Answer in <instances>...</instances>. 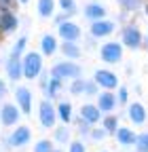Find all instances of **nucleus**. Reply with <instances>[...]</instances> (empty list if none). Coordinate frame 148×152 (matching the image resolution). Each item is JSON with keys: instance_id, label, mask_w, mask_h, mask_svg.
Masks as SVG:
<instances>
[{"instance_id": "obj_5", "label": "nucleus", "mask_w": 148, "mask_h": 152, "mask_svg": "<svg viewBox=\"0 0 148 152\" xmlns=\"http://www.w3.org/2000/svg\"><path fill=\"white\" fill-rule=\"evenodd\" d=\"M0 121H2V125H15L17 121H19V110H17L13 104H7L2 108V116H0Z\"/></svg>"}, {"instance_id": "obj_34", "label": "nucleus", "mask_w": 148, "mask_h": 152, "mask_svg": "<svg viewBox=\"0 0 148 152\" xmlns=\"http://www.w3.org/2000/svg\"><path fill=\"white\" fill-rule=\"evenodd\" d=\"M91 135H93L95 140H102V137H104V131H93V133H91Z\"/></svg>"}, {"instance_id": "obj_13", "label": "nucleus", "mask_w": 148, "mask_h": 152, "mask_svg": "<svg viewBox=\"0 0 148 152\" xmlns=\"http://www.w3.org/2000/svg\"><path fill=\"white\" fill-rule=\"evenodd\" d=\"M112 30H114V26L110 21H95L93 28H91V34L93 36H108Z\"/></svg>"}, {"instance_id": "obj_3", "label": "nucleus", "mask_w": 148, "mask_h": 152, "mask_svg": "<svg viewBox=\"0 0 148 152\" xmlns=\"http://www.w3.org/2000/svg\"><path fill=\"white\" fill-rule=\"evenodd\" d=\"M102 59L108 61V64H114L121 59V47L116 42H108L102 47Z\"/></svg>"}, {"instance_id": "obj_19", "label": "nucleus", "mask_w": 148, "mask_h": 152, "mask_svg": "<svg viewBox=\"0 0 148 152\" xmlns=\"http://www.w3.org/2000/svg\"><path fill=\"white\" fill-rule=\"evenodd\" d=\"M38 13L42 17H49L53 13V0H38Z\"/></svg>"}, {"instance_id": "obj_26", "label": "nucleus", "mask_w": 148, "mask_h": 152, "mask_svg": "<svg viewBox=\"0 0 148 152\" xmlns=\"http://www.w3.org/2000/svg\"><path fill=\"white\" fill-rule=\"evenodd\" d=\"M23 47H26V38H19V40H17V45H15L13 57H19V55H21V51H23Z\"/></svg>"}, {"instance_id": "obj_7", "label": "nucleus", "mask_w": 148, "mask_h": 152, "mask_svg": "<svg viewBox=\"0 0 148 152\" xmlns=\"http://www.w3.org/2000/svg\"><path fill=\"white\" fill-rule=\"evenodd\" d=\"M95 80L102 87H106V89H114L116 87V76L112 72H106V70H97L95 72Z\"/></svg>"}, {"instance_id": "obj_32", "label": "nucleus", "mask_w": 148, "mask_h": 152, "mask_svg": "<svg viewBox=\"0 0 148 152\" xmlns=\"http://www.w3.org/2000/svg\"><path fill=\"white\" fill-rule=\"evenodd\" d=\"M70 152H85V146H83L81 142H72V146H70Z\"/></svg>"}, {"instance_id": "obj_31", "label": "nucleus", "mask_w": 148, "mask_h": 152, "mask_svg": "<svg viewBox=\"0 0 148 152\" xmlns=\"http://www.w3.org/2000/svg\"><path fill=\"white\" fill-rule=\"evenodd\" d=\"M83 91H85V83L83 80H76L72 85V93H83Z\"/></svg>"}, {"instance_id": "obj_25", "label": "nucleus", "mask_w": 148, "mask_h": 152, "mask_svg": "<svg viewBox=\"0 0 148 152\" xmlns=\"http://www.w3.org/2000/svg\"><path fill=\"white\" fill-rule=\"evenodd\" d=\"M0 9L2 11H15L17 9V0H0Z\"/></svg>"}, {"instance_id": "obj_23", "label": "nucleus", "mask_w": 148, "mask_h": 152, "mask_svg": "<svg viewBox=\"0 0 148 152\" xmlns=\"http://www.w3.org/2000/svg\"><path fill=\"white\" fill-rule=\"evenodd\" d=\"M34 152H53V144H51L49 140H40L38 144H36Z\"/></svg>"}, {"instance_id": "obj_12", "label": "nucleus", "mask_w": 148, "mask_h": 152, "mask_svg": "<svg viewBox=\"0 0 148 152\" xmlns=\"http://www.w3.org/2000/svg\"><path fill=\"white\" fill-rule=\"evenodd\" d=\"M123 40H125L127 47H131V49L140 47V32H138L136 28H127V30L123 32Z\"/></svg>"}, {"instance_id": "obj_20", "label": "nucleus", "mask_w": 148, "mask_h": 152, "mask_svg": "<svg viewBox=\"0 0 148 152\" xmlns=\"http://www.w3.org/2000/svg\"><path fill=\"white\" fill-rule=\"evenodd\" d=\"M53 51H55V38L53 36H45L42 38V53L51 55Z\"/></svg>"}, {"instance_id": "obj_27", "label": "nucleus", "mask_w": 148, "mask_h": 152, "mask_svg": "<svg viewBox=\"0 0 148 152\" xmlns=\"http://www.w3.org/2000/svg\"><path fill=\"white\" fill-rule=\"evenodd\" d=\"M57 89H59V78H53V80H51V85H49V95H51V97H55Z\"/></svg>"}, {"instance_id": "obj_16", "label": "nucleus", "mask_w": 148, "mask_h": 152, "mask_svg": "<svg viewBox=\"0 0 148 152\" xmlns=\"http://www.w3.org/2000/svg\"><path fill=\"white\" fill-rule=\"evenodd\" d=\"M129 118H131L133 123H144V108L140 104H131V108H129Z\"/></svg>"}, {"instance_id": "obj_22", "label": "nucleus", "mask_w": 148, "mask_h": 152, "mask_svg": "<svg viewBox=\"0 0 148 152\" xmlns=\"http://www.w3.org/2000/svg\"><path fill=\"white\" fill-rule=\"evenodd\" d=\"M57 114H59V118H62L64 123H68V121H70V104H59Z\"/></svg>"}, {"instance_id": "obj_28", "label": "nucleus", "mask_w": 148, "mask_h": 152, "mask_svg": "<svg viewBox=\"0 0 148 152\" xmlns=\"http://www.w3.org/2000/svg\"><path fill=\"white\" fill-rule=\"evenodd\" d=\"M55 137H57L59 142H66V140H68V129H64V127H62V129H57V133H55Z\"/></svg>"}, {"instance_id": "obj_24", "label": "nucleus", "mask_w": 148, "mask_h": 152, "mask_svg": "<svg viewBox=\"0 0 148 152\" xmlns=\"http://www.w3.org/2000/svg\"><path fill=\"white\" fill-rule=\"evenodd\" d=\"M136 144L140 152H148V133H142L140 137H136Z\"/></svg>"}, {"instance_id": "obj_1", "label": "nucleus", "mask_w": 148, "mask_h": 152, "mask_svg": "<svg viewBox=\"0 0 148 152\" xmlns=\"http://www.w3.org/2000/svg\"><path fill=\"white\" fill-rule=\"evenodd\" d=\"M40 55L38 53H28L23 57V64H21V74H26L28 78H34V76H38L40 72Z\"/></svg>"}, {"instance_id": "obj_18", "label": "nucleus", "mask_w": 148, "mask_h": 152, "mask_svg": "<svg viewBox=\"0 0 148 152\" xmlns=\"http://www.w3.org/2000/svg\"><path fill=\"white\" fill-rule=\"evenodd\" d=\"M85 15L91 17V19H102V17L106 15V11H104V7H100V4H89V7L85 9Z\"/></svg>"}, {"instance_id": "obj_10", "label": "nucleus", "mask_w": 148, "mask_h": 152, "mask_svg": "<svg viewBox=\"0 0 148 152\" xmlns=\"http://www.w3.org/2000/svg\"><path fill=\"white\" fill-rule=\"evenodd\" d=\"M17 102H19V106H21V110L26 114H30V110H32V93L28 89H23V87L17 89Z\"/></svg>"}, {"instance_id": "obj_11", "label": "nucleus", "mask_w": 148, "mask_h": 152, "mask_svg": "<svg viewBox=\"0 0 148 152\" xmlns=\"http://www.w3.org/2000/svg\"><path fill=\"white\" fill-rule=\"evenodd\" d=\"M81 116H83L85 123H97V121H100V108L87 104V106L81 108Z\"/></svg>"}, {"instance_id": "obj_21", "label": "nucleus", "mask_w": 148, "mask_h": 152, "mask_svg": "<svg viewBox=\"0 0 148 152\" xmlns=\"http://www.w3.org/2000/svg\"><path fill=\"white\" fill-rule=\"evenodd\" d=\"M62 51H64L68 57H78V55H81V49H78L76 45H72V42H66V45L62 47Z\"/></svg>"}, {"instance_id": "obj_37", "label": "nucleus", "mask_w": 148, "mask_h": 152, "mask_svg": "<svg viewBox=\"0 0 148 152\" xmlns=\"http://www.w3.org/2000/svg\"><path fill=\"white\" fill-rule=\"evenodd\" d=\"M19 2H28V0H19Z\"/></svg>"}, {"instance_id": "obj_35", "label": "nucleus", "mask_w": 148, "mask_h": 152, "mask_svg": "<svg viewBox=\"0 0 148 152\" xmlns=\"http://www.w3.org/2000/svg\"><path fill=\"white\" fill-rule=\"evenodd\" d=\"M4 93H7V87H4L2 80H0V97H4Z\"/></svg>"}, {"instance_id": "obj_9", "label": "nucleus", "mask_w": 148, "mask_h": 152, "mask_svg": "<svg viewBox=\"0 0 148 152\" xmlns=\"http://www.w3.org/2000/svg\"><path fill=\"white\" fill-rule=\"evenodd\" d=\"M59 34H62L64 40L72 42V40H76V38L81 36V30L74 26V23H62V26H59Z\"/></svg>"}, {"instance_id": "obj_4", "label": "nucleus", "mask_w": 148, "mask_h": 152, "mask_svg": "<svg viewBox=\"0 0 148 152\" xmlns=\"http://www.w3.org/2000/svg\"><path fill=\"white\" fill-rule=\"evenodd\" d=\"M30 137H32V131H30L28 127H19L17 131H13V135L9 137V144L17 148V146L28 144V142H30Z\"/></svg>"}, {"instance_id": "obj_33", "label": "nucleus", "mask_w": 148, "mask_h": 152, "mask_svg": "<svg viewBox=\"0 0 148 152\" xmlns=\"http://www.w3.org/2000/svg\"><path fill=\"white\" fill-rule=\"evenodd\" d=\"M138 4H140V0H125L127 9H138Z\"/></svg>"}, {"instance_id": "obj_38", "label": "nucleus", "mask_w": 148, "mask_h": 152, "mask_svg": "<svg viewBox=\"0 0 148 152\" xmlns=\"http://www.w3.org/2000/svg\"><path fill=\"white\" fill-rule=\"evenodd\" d=\"M53 152H62V150H53Z\"/></svg>"}, {"instance_id": "obj_2", "label": "nucleus", "mask_w": 148, "mask_h": 152, "mask_svg": "<svg viewBox=\"0 0 148 152\" xmlns=\"http://www.w3.org/2000/svg\"><path fill=\"white\" fill-rule=\"evenodd\" d=\"M81 74V68L76 64H57L53 68V76L55 78H76V76Z\"/></svg>"}, {"instance_id": "obj_6", "label": "nucleus", "mask_w": 148, "mask_h": 152, "mask_svg": "<svg viewBox=\"0 0 148 152\" xmlns=\"http://www.w3.org/2000/svg\"><path fill=\"white\" fill-rule=\"evenodd\" d=\"M40 123L45 127H53L55 125V110L49 102H42L40 104Z\"/></svg>"}, {"instance_id": "obj_14", "label": "nucleus", "mask_w": 148, "mask_h": 152, "mask_svg": "<svg viewBox=\"0 0 148 152\" xmlns=\"http://www.w3.org/2000/svg\"><path fill=\"white\" fill-rule=\"evenodd\" d=\"M7 72H9V76L13 80H17L21 76V64H19V57H13L11 55V61H9V66H7Z\"/></svg>"}, {"instance_id": "obj_29", "label": "nucleus", "mask_w": 148, "mask_h": 152, "mask_svg": "<svg viewBox=\"0 0 148 152\" xmlns=\"http://www.w3.org/2000/svg\"><path fill=\"white\" fill-rule=\"evenodd\" d=\"M114 129H116V118L114 116L106 118V131H114Z\"/></svg>"}, {"instance_id": "obj_17", "label": "nucleus", "mask_w": 148, "mask_h": 152, "mask_svg": "<svg viewBox=\"0 0 148 152\" xmlns=\"http://www.w3.org/2000/svg\"><path fill=\"white\" fill-rule=\"evenodd\" d=\"M116 137H119V142L121 144H136V133L133 131H129V129H119L116 131Z\"/></svg>"}, {"instance_id": "obj_15", "label": "nucleus", "mask_w": 148, "mask_h": 152, "mask_svg": "<svg viewBox=\"0 0 148 152\" xmlns=\"http://www.w3.org/2000/svg\"><path fill=\"white\" fill-rule=\"evenodd\" d=\"M114 104H116V99H114V95H112V93H102V95H100V106H97V108L108 112V110H112V108H114Z\"/></svg>"}, {"instance_id": "obj_36", "label": "nucleus", "mask_w": 148, "mask_h": 152, "mask_svg": "<svg viewBox=\"0 0 148 152\" xmlns=\"http://www.w3.org/2000/svg\"><path fill=\"white\" fill-rule=\"evenodd\" d=\"M125 99H127V91L123 89V91H121V102H125Z\"/></svg>"}, {"instance_id": "obj_30", "label": "nucleus", "mask_w": 148, "mask_h": 152, "mask_svg": "<svg viewBox=\"0 0 148 152\" xmlns=\"http://www.w3.org/2000/svg\"><path fill=\"white\" fill-rule=\"evenodd\" d=\"M59 4H62V9H66L68 13L74 11V2H72V0H59Z\"/></svg>"}, {"instance_id": "obj_8", "label": "nucleus", "mask_w": 148, "mask_h": 152, "mask_svg": "<svg viewBox=\"0 0 148 152\" xmlns=\"http://www.w3.org/2000/svg\"><path fill=\"white\" fill-rule=\"evenodd\" d=\"M17 28V17L9 11H2L0 13V30L2 32H13Z\"/></svg>"}]
</instances>
